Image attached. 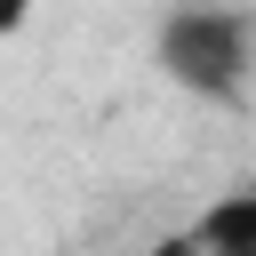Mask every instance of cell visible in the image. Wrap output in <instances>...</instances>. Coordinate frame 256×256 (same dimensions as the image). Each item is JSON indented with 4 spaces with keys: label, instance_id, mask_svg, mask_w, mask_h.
Returning <instances> with one entry per match:
<instances>
[{
    "label": "cell",
    "instance_id": "obj_1",
    "mask_svg": "<svg viewBox=\"0 0 256 256\" xmlns=\"http://www.w3.org/2000/svg\"><path fill=\"white\" fill-rule=\"evenodd\" d=\"M152 64L192 104H240L256 80V16L248 8H176L152 32Z\"/></svg>",
    "mask_w": 256,
    "mask_h": 256
},
{
    "label": "cell",
    "instance_id": "obj_2",
    "mask_svg": "<svg viewBox=\"0 0 256 256\" xmlns=\"http://www.w3.org/2000/svg\"><path fill=\"white\" fill-rule=\"evenodd\" d=\"M192 248H200V256H256V184H248V192H224V200L192 224Z\"/></svg>",
    "mask_w": 256,
    "mask_h": 256
},
{
    "label": "cell",
    "instance_id": "obj_3",
    "mask_svg": "<svg viewBox=\"0 0 256 256\" xmlns=\"http://www.w3.org/2000/svg\"><path fill=\"white\" fill-rule=\"evenodd\" d=\"M184 248H192V240H168V248H152V256H184Z\"/></svg>",
    "mask_w": 256,
    "mask_h": 256
}]
</instances>
